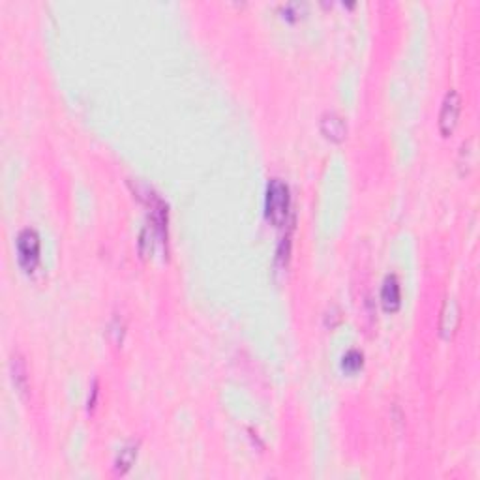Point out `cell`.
<instances>
[{
	"label": "cell",
	"instance_id": "obj_5",
	"mask_svg": "<svg viewBox=\"0 0 480 480\" xmlns=\"http://www.w3.org/2000/svg\"><path fill=\"white\" fill-rule=\"evenodd\" d=\"M381 304L385 308V311L394 313L400 310L402 306V291H400V283L394 276H388L387 280L383 281L381 287Z\"/></svg>",
	"mask_w": 480,
	"mask_h": 480
},
{
	"label": "cell",
	"instance_id": "obj_7",
	"mask_svg": "<svg viewBox=\"0 0 480 480\" xmlns=\"http://www.w3.org/2000/svg\"><path fill=\"white\" fill-rule=\"evenodd\" d=\"M12 379L13 385L19 388V393H24L29 387V377H27V366H24L23 358L19 355H13L12 358Z\"/></svg>",
	"mask_w": 480,
	"mask_h": 480
},
{
	"label": "cell",
	"instance_id": "obj_2",
	"mask_svg": "<svg viewBox=\"0 0 480 480\" xmlns=\"http://www.w3.org/2000/svg\"><path fill=\"white\" fill-rule=\"evenodd\" d=\"M17 259L24 272H32L40 263V237L34 229H23L19 233Z\"/></svg>",
	"mask_w": 480,
	"mask_h": 480
},
{
	"label": "cell",
	"instance_id": "obj_4",
	"mask_svg": "<svg viewBox=\"0 0 480 480\" xmlns=\"http://www.w3.org/2000/svg\"><path fill=\"white\" fill-rule=\"evenodd\" d=\"M321 134L327 137L328 141H334V143H341L346 139L347 135V126L344 122V118L336 113H325L321 117Z\"/></svg>",
	"mask_w": 480,
	"mask_h": 480
},
{
	"label": "cell",
	"instance_id": "obj_3",
	"mask_svg": "<svg viewBox=\"0 0 480 480\" xmlns=\"http://www.w3.org/2000/svg\"><path fill=\"white\" fill-rule=\"evenodd\" d=\"M460 113H462V98L456 90H449L439 113V132L443 137L454 134L458 120H460Z\"/></svg>",
	"mask_w": 480,
	"mask_h": 480
},
{
	"label": "cell",
	"instance_id": "obj_1",
	"mask_svg": "<svg viewBox=\"0 0 480 480\" xmlns=\"http://www.w3.org/2000/svg\"><path fill=\"white\" fill-rule=\"evenodd\" d=\"M291 209V195L289 186L280 178H272L267 186V197H264V216L272 225L281 227L287 220Z\"/></svg>",
	"mask_w": 480,
	"mask_h": 480
},
{
	"label": "cell",
	"instance_id": "obj_9",
	"mask_svg": "<svg viewBox=\"0 0 480 480\" xmlns=\"http://www.w3.org/2000/svg\"><path fill=\"white\" fill-rule=\"evenodd\" d=\"M362 364H364L362 353L357 351V349H351V351L347 353L346 357H344L341 368L346 369V372H349V374H355V372H358V369L362 368Z\"/></svg>",
	"mask_w": 480,
	"mask_h": 480
},
{
	"label": "cell",
	"instance_id": "obj_6",
	"mask_svg": "<svg viewBox=\"0 0 480 480\" xmlns=\"http://www.w3.org/2000/svg\"><path fill=\"white\" fill-rule=\"evenodd\" d=\"M458 323H460V308L454 300H449L443 310V316H441V334L445 338H451L458 328Z\"/></svg>",
	"mask_w": 480,
	"mask_h": 480
},
{
	"label": "cell",
	"instance_id": "obj_8",
	"mask_svg": "<svg viewBox=\"0 0 480 480\" xmlns=\"http://www.w3.org/2000/svg\"><path fill=\"white\" fill-rule=\"evenodd\" d=\"M135 458H137V445L132 443V445L124 446L122 451H120V454H118L117 462H115L117 473H120V474L126 473V471L134 465Z\"/></svg>",
	"mask_w": 480,
	"mask_h": 480
}]
</instances>
